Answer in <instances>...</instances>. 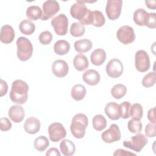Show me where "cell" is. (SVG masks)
Masks as SVG:
<instances>
[{"instance_id": "obj_23", "label": "cell", "mask_w": 156, "mask_h": 156, "mask_svg": "<svg viewBox=\"0 0 156 156\" xmlns=\"http://www.w3.org/2000/svg\"><path fill=\"white\" fill-rule=\"evenodd\" d=\"M60 149L62 153L65 156L73 155L76 151V147L74 143L67 139H65L61 141Z\"/></svg>"}, {"instance_id": "obj_41", "label": "cell", "mask_w": 156, "mask_h": 156, "mask_svg": "<svg viewBox=\"0 0 156 156\" xmlns=\"http://www.w3.org/2000/svg\"><path fill=\"white\" fill-rule=\"evenodd\" d=\"M147 27L151 29H155L156 27V13H149V19L146 26Z\"/></svg>"}, {"instance_id": "obj_1", "label": "cell", "mask_w": 156, "mask_h": 156, "mask_svg": "<svg viewBox=\"0 0 156 156\" xmlns=\"http://www.w3.org/2000/svg\"><path fill=\"white\" fill-rule=\"evenodd\" d=\"M29 86L22 80H14L12 84L9 97L10 100L17 104H24L28 98Z\"/></svg>"}, {"instance_id": "obj_4", "label": "cell", "mask_w": 156, "mask_h": 156, "mask_svg": "<svg viewBox=\"0 0 156 156\" xmlns=\"http://www.w3.org/2000/svg\"><path fill=\"white\" fill-rule=\"evenodd\" d=\"M147 143L148 140L146 136L143 133H138L136 135L132 136L129 140H125L123 142V146L136 152H140Z\"/></svg>"}, {"instance_id": "obj_19", "label": "cell", "mask_w": 156, "mask_h": 156, "mask_svg": "<svg viewBox=\"0 0 156 156\" xmlns=\"http://www.w3.org/2000/svg\"><path fill=\"white\" fill-rule=\"evenodd\" d=\"M106 115L112 120H118L120 118L119 104L114 102H110L106 104L104 108Z\"/></svg>"}, {"instance_id": "obj_13", "label": "cell", "mask_w": 156, "mask_h": 156, "mask_svg": "<svg viewBox=\"0 0 156 156\" xmlns=\"http://www.w3.org/2000/svg\"><path fill=\"white\" fill-rule=\"evenodd\" d=\"M89 9L85 4V1H77L70 8V14L71 16L80 22L83 20L88 13Z\"/></svg>"}, {"instance_id": "obj_5", "label": "cell", "mask_w": 156, "mask_h": 156, "mask_svg": "<svg viewBox=\"0 0 156 156\" xmlns=\"http://www.w3.org/2000/svg\"><path fill=\"white\" fill-rule=\"evenodd\" d=\"M51 26L58 35H65L68 32V20L65 14L60 13L52 18Z\"/></svg>"}, {"instance_id": "obj_11", "label": "cell", "mask_w": 156, "mask_h": 156, "mask_svg": "<svg viewBox=\"0 0 156 156\" xmlns=\"http://www.w3.org/2000/svg\"><path fill=\"white\" fill-rule=\"evenodd\" d=\"M121 134L120 129L117 124H112L109 128L101 134L102 140L107 143H112L119 141L121 139Z\"/></svg>"}, {"instance_id": "obj_44", "label": "cell", "mask_w": 156, "mask_h": 156, "mask_svg": "<svg viewBox=\"0 0 156 156\" xmlns=\"http://www.w3.org/2000/svg\"><path fill=\"white\" fill-rule=\"evenodd\" d=\"M113 155L114 156H116V155H127H127H134L135 156L136 155L132 152H129V151H126L124 149H118L115 151V152L113 154Z\"/></svg>"}, {"instance_id": "obj_22", "label": "cell", "mask_w": 156, "mask_h": 156, "mask_svg": "<svg viewBox=\"0 0 156 156\" xmlns=\"http://www.w3.org/2000/svg\"><path fill=\"white\" fill-rule=\"evenodd\" d=\"M73 65L74 68L78 71H82L86 69L89 66L87 57L82 54L76 55L73 59Z\"/></svg>"}, {"instance_id": "obj_3", "label": "cell", "mask_w": 156, "mask_h": 156, "mask_svg": "<svg viewBox=\"0 0 156 156\" xmlns=\"http://www.w3.org/2000/svg\"><path fill=\"white\" fill-rule=\"evenodd\" d=\"M17 57L22 62L28 60L33 54V46L31 41L24 37L18 38L16 42Z\"/></svg>"}, {"instance_id": "obj_38", "label": "cell", "mask_w": 156, "mask_h": 156, "mask_svg": "<svg viewBox=\"0 0 156 156\" xmlns=\"http://www.w3.org/2000/svg\"><path fill=\"white\" fill-rule=\"evenodd\" d=\"M38 39L41 44L43 45H48L52 41V35L49 31H43L40 34Z\"/></svg>"}, {"instance_id": "obj_20", "label": "cell", "mask_w": 156, "mask_h": 156, "mask_svg": "<svg viewBox=\"0 0 156 156\" xmlns=\"http://www.w3.org/2000/svg\"><path fill=\"white\" fill-rule=\"evenodd\" d=\"M106 52L105 51L101 48L96 49L90 55L91 62L96 66H100L106 60Z\"/></svg>"}, {"instance_id": "obj_39", "label": "cell", "mask_w": 156, "mask_h": 156, "mask_svg": "<svg viewBox=\"0 0 156 156\" xmlns=\"http://www.w3.org/2000/svg\"><path fill=\"white\" fill-rule=\"evenodd\" d=\"M145 134L146 136L150 138H153L155 136V124L149 122L145 127Z\"/></svg>"}, {"instance_id": "obj_32", "label": "cell", "mask_w": 156, "mask_h": 156, "mask_svg": "<svg viewBox=\"0 0 156 156\" xmlns=\"http://www.w3.org/2000/svg\"><path fill=\"white\" fill-rule=\"evenodd\" d=\"M130 116L132 119L141 120L143 115V109L142 105L139 103H135L130 108Z\"/></svg>"}, {"instance_id": "obj_6", "label": "cell", "mask_w": 156, "mask_h": 156, "mask_svg": "<svg viewBox=\"0 0 156 156\" xmlns=\"http://www.w3.org/2000/svg\"><path fill=\"white\" fill-rule=\"evenodd\" d=\"M150 58L146 51L138 50L135 55V66L136 69L141 73L149 70L150 68Z\"/></svg>"}, {"instance_id": "obj_21", "label": "cell", "mask_w": 156, "mask_h": 156, "mask_svg": "<svg viewBox=\"0 0 156 156\" xmlns=\"http://www.w3.org/2000/svg\"><path fill=\"white\" fill-rule=\"evenodd\" d=\"M133 21L140 26H146L149 19V13L143 9H138L133 13Z\"/></svg>"}, {"instance_id": "obj_35", "label": "cell", "mask_w": 156, "mask_h": 156, "mask_svg": "<svg viewBox=\"0 0 156 156\" xmlns=\"http://www.w3.org/2000/svg\"><path fill=\"white\" fill-rule=\"evenodd\" d=\"M143 124L140 120L131 119L129 121L127 124V128L129 130L133 133H139L142 130Z\"/></svg>"}, {"instance_id": "obj_17", "label": "cell", "mask_w": 156, "mask_h": 156, "mask_svg": "<svg viewBox=\"0 0 156 156\" xmlns=\"http://www.w3.org/2000/svg\"><path fill=\"white\" fill-rule=\"evenodd\" d=\"M15 36L13 27L8 24L2 26L0 32L1 41L5 44H9L13 41Z\"/></svg>"}, {"instance_id": "obj_7", "label": "cell", "mask_w": 156, "mask_h": 156, "mask_svg": "<svg viewBox=\"0 0 156 156\" xmlns=\"http://www.w3.org/2000/svg\"><path fill=\"white\" fill-rule=\"evenodd\" d=\"M116 37L118 40L124 44H129L135 40L134 30L128 25L120 27L116 32Z\"/></svg>"}, {"instance_id": "obj_30", "label": "cell", "mask_w": 156, "mask_h": 156, "mask_svg": "<svg viewBox=\"0 0 156 156\" xmlns=\"http://www.w3.org/2000/svg\"><path fill=\"white\" fill-rule=\"evenodd\" d=\"M105 19L103 13L99 10H93L92 13L91 24L96 27H101L104 25Z\"/></svg>"}, {"instance_id": "obj_9", "label": "cell", "mask_w": 156, "mask_h": 156, "mask_svg": "<svg viewBox=\"0 0 156 156\" xmlns=\"http://www.w3.org/2000/svg\"><path fill=\"white\" fill-rule=\"evenodd\" d=\"M122 1L121 0H108L107 2L105 13L110 20H117L121 13Z\"/></svg>"}, {"instance_id": "obj_46", "label": "cell", "mask_w": 156, "mask_h": 156, "mask_svg": "<svg viewBox=\"0 0 156 156\" xmlns=\"http://www.w3.org/2000/svg\"><path fill=\"white\" fill-rule=\"evenodd\" d=\"M145 4L146 6L150 9H156V1H145Z\"/></svg>"}, {"instance_id": "obj_36", "label": "cell", "mask_w": 156, "mask_h": 156, "mask_svg": "<svg viewBox=\"0 0 156 156\" xmlns=\"http://www.w3.org/2000/svg\"><path fill=\"white\" fill-rule=\"evenodd\" d=\"M130 103L128 101H124L119 105V111L120 118L123 119H127L130 116Z\"/></svg>"}, {"instance_id": "obj_29", "label": "cell", "mask_w": 156, "mask_h": 156, "mask_svg": "<svg viewBox=\"0 0 156 156\" xmlns=\"http://www.w3.org/2000/svg\"><path fill=\"white\" fill-rule=\"evenodd\" d=\"M92 124L93 127L95 130L98 131H101L106 127L107 120L104 116L99 114L95 115L93 117Z\"/></svg>"}, {"instance_id": "obj_25", "label": "cell", "mask_w": 156, "mask_h": 156, "mask_svg": "<svg viewBox=\"0 0 156 156\" xmlns=\"http://www.w3.org/2000/svg\"><path fill=\"white\" fill-rule=\"evenodd\" d=\"M70 49L69 43L65 40L57 41L54 45V51L57 55H63L68 53Z\"/></svg>"}, {"instance_id": "obj_28", "label": "cell", "mask_w": 156, "mask_h": 156, "mask_svg": "<svg viewBox=\"0 0 156 156\" xmlns=\"http://www.w3.org/2000/svg\"><path fill=\"white\" fill-rule=\"evenodd\" d=\"M19 29L22 34L26 35H29L34 32L35 30V26L30 21L24 20L20 23Z\"/></svg>"}, {"instance_id": "obj_42", "label": "cell", "mask_w": 156, "mask_h": 156, "mask_svg": "<svg viewBox=\"0 0 156 156\" xmlns=\"http://www.w3.org/2000/svg\"><path fill=\"white\" fill-rule=\"evenodd\" d=\"M155 107H153L150 108L147 112V118L149 121L154 124L156 122V118H155Z\"/></svg>"}, {"instance_id": "obj_43", "label": "cell", "mask_w": 156, "mask_h": 156, "mask_svg": "<svg viewBox=\"0 0 156 156\" xmlns=\"http://www.w3.org/2000/svg\"><path fill=\"white\" fill-rule=\"evenodd\" d=\"M8 90V85L7 82L4 80H1V88H0V96L2 97L5 94H6Z\"/></svg>"}, {"instance_id": "obj_31", "label": "cell", "mask_w": 156, "mask_h": 156, "mask_svg": "<svg viewBox=\"0 0 156 156\" xmlns=\"http://www.w3.org/2000/svg\"><path fill=\"white\" fill-rule=\"evenodd\" d=\"M127 93V88L121 83L115 85L111 90L112 96L116 99H119L124 97Z\"/></svg>"}, {"instance_id": "obj_14", "label": "cell", "mask_w": 156, "mask_h": 156, "mask_svg": "<svg viewBox=\"0 0 156 156\" xmlns=\"http://www.w3.org/2000/svg\"><path fill=\"white\" fill-rule=\"evenodd\" d=\"M69 71V66L67 63L63 60H57L52 65V72L58 77L66 76Z\"/></svg>"}, {"instance_id": "obj_12", "label": "cell", "mask_w": 156, "mask_h": 156, "mask_svg": "<svg viewBox=\"0 0 156 156\" xmlns=\"http://www.w3.org/2000/svg\"><path fill=\"white\" fill-rule=\"evenodd\" d=\"M60 10V5L55 0H48L43 4L41 20L46 21L52 18Z\"/></svg>"}, {"instance_id": "obj_37", "label": "cell", "mask_w": 156, "mask_h": 156, "mask_svg": "<svg viewBox=\"0 0 156 156\" xmlns=\"http://www.w3.org/2000/svg\"><path fill=\"white\" fill-rule=\"evenodd\" d=\"M155 76L156 75L155 72L149 73L143 78L141 82L142 85L146 88L152 87L155 83Z\"/></svg>"}, {"instance_id": "obj_26", "label": "cell", "mask_w": 156, "mask_h": 156, "mask_svg": "<svg viewBox=\"0 0 156 156\" xmlns=\"http://www.w3.org/2000/svg\"><path fill=\"white\" fill-rule=\"evenodd\" d=\"M86 93V88L85 86L82 84L75 85L73 87L71 91V97L73 98V99L77 101L82 100L85 98Z\"/></svg>"}, {"instance_id": "obj_45", "label": "cell", "mask_w": 156, "mask_h": 156, "mask_svg": "<svg viewBox=\"0 0 156 156\" xmlns=\"http://www.w3.org/2000/svg\"><path fill=\"white\" fill-rule=\"evenodd\" d=\"M46 156H60L61 154L57 148L51 147L47 151L46 153Z\"/></svg>"}, {"instance_id": "obj_24", "label": "cell", "mask_w": 156, "mask_h": 156, "mask_svg": "<svg viewBox=\"0 0 156 156\" xmlns=\"http://www.w3.org/2000/svg\"><path fill=\"white\" fill-rule=\"evenodd\" d=\"M92 42L88 39H82L77 40L74 42V49L79 53H85L89 51L92 48Z\"/></svg>"}, {"instance_id": "obj_16", "label": "cell", "mask_w": 156, "mask_h": 156, "mask_svg": "<svg viewBox=\"0 0 156 156\" xmlns=\"http://www.w3.org/2000/svg\"><path fill=\"white\" fill-rule=\"evenodd\" d=\"M41 124L39 119L35 117L31 116L26 119L24 124V130L29 134H35L40 129Z\"/></svg>"}, {"instance_id": "obj_15", "label": "cell", "mask_w": 156, "mask_h": 156, "mask_svg": "<svg viewBox=\"0 0 156 156\" xmlns=\"http://www.w3.org/2000/svg\"><path fill=\"white\" fill-rule=\"evenodd\" d=\"M8 115L12 121L19 123L24 119L25 113L23 107L19 105H14L9 108Z\"/></svg>"}, {"instance_id": "obj_10", "label": "cell", "mask_w": 156, "mask_h": 156, "mask_svg": "<svg viewBox=\"0 0 156 156\" xmlns=\"http://www.w3.org/2000/svg\"><path fill=\"white\" fill-rule=\"evenodd\" d=\"M124 71L122 62L118 58L111 59L106 65V73L112 78L120 77Z\"/></svg>"}, {"instance_id": "obj_34", "label": "cell", "mask_w": 156, "mask_h": 156, "mask_svg": "<svg viewBox=\"0 0 156 156\" xmlns=\"http://www.w3.org/2000/svg\"><path fill=\"white\" fill-rule=\"evenodd\" d=\"M70 34L74 37H79L82 36L85 32V28L83 25L80 23H73L70 27Z\"/></svg>"}, {"instance_id": "obj_8", "label": "cell", "mask_w": 156, "mask_h": 156, "mask_svg": "<svg viewBox=\"0 0 156 156\" xmlns=\"http://www.w3.org/2000/svg\"><path fill=\"white\" fill-rule=\"evenodd\" d=\"M49 139L53 142H58L66 136V130L60 122H54L48 127Z\"/></svg>"}, {"instance_id": "obj_2", "label": "cell", "mask_w": 156, "mask_h": 156, "mask_svg": "<svg viewBox=\"0 0 156 156\" xmlns=\"http://www.w3.org/2000/svg\"><path fill=\"white\" fill-rule=\"evenodd\" d=\"M88 124L87 116L83 113L76 114L72 119L70 130L72 135L76 138H82L85 134V130Z\"/></svg>"}, {"instance_id": "obj_33", "label": "cell", "mask_w": 156, "mask_h": 156, "mask_svg": "<svg viewBox=\"0 0 156 156\" xmlns=\"http://www.w3.org/2000/svg\"><path fill=\"white\" fill-rule=\"evenodd\" d=\"M34 147L40 152H43L46 149L49 145V140L44 136L41 135L37 137L34 142Z\"/></svg>"}, {"instance_id": "obj_27", "label": "cell", "mask_w": 156, "mask_h": 156, "mask_svg": "<svg viewBox=\"0 0 156 156\" xmlns=\"http://www.w3.org/2000/svg\"><path fill=\"white\" fill-rule=\"evenodd\" d=\"M26 16L29 20L36 21L41 18L43 13L41 8L38 5H30L26 10Z\"/></svg>"}, {"instance_id": "obj_18", "label": "cell", "mask_w": 156, "mask_h": 156, "mask_svg": "<svg viewBox=\"0 0 156 156\" xmlns=\"http://www.w3.org/2000/svg\"><path fill=\"white\" fill-rule=\"evenodd\" d=\"M83 80L91 86L96 85L100 81L101 76L99 73L93 69L87 70L82 76Z\"/></svg>"}, {"instance_id": "obj_40", "label": "cell", "mask_w": 156, "mask_h": 156, "mask_svg": "<svg viewBox=\"0 0 156 156\" xmlns=\"http://www.w3.org/2000/svg\"><path fill=\"white\" fill-rule=\"evenodd\" d=\"M12 123L7 118L0 119V129L2 131H7L12 128Z\"/></svg>"}]
</instances>
